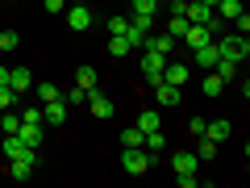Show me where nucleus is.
<instances>
[{
    "instance_id": "1",
    "label": "nucleus",
    "mask_w": 250,
    "mask_h": 188,
    "mask_svg": "<svg viewBox=\"0 0 250 188\" xmlns=\"http://www.w3.org/2000/svg\"><path fill=\"white\" fill-rule=\"evenodd\" d=\"M150 163H154V159L142 151V146H121V167L129 171V176H146Z\"/></svg>"
},
{
    "instance_id": "2",
    "label": "nucleus",
    "mask_w": 250,
    "mask_h": 188,
    "mask_svg": "<svg viewBox=\"0 0 250 188\" xmlns=\"http://www.w3.org/2000/svg\"><path fill=\"white\" fill-rule=\"evenodd\" d=\"M217 54L221 59H233V63H242L250 54V42H246V34H229V38H221L217 42Z\"/></svg>"
},
{
    "instance_id": "3",
    "label": "nucleus",
    "mask_w": 250,
    "mask_h": 188,
    "mask_svg": "<svg viewBox=\"0 0 250 188\" xmlns=\"http://www.w3.org/2000/svg\"><path fill=\"white\" fill-rule=\"evenodd\" d=\"M0 151H4V159H29V163H38V146H25L17 134H4Z\"/></svg>"
},
{
    "instance_id": "4",
    "label": "nucleus",
    "mask_w": 250,
    "mask_h": 188,
    "mask_svg": "<svg viewBox=\"0 0 250 188\" xmlns=\"http://www.w3.org/2000/svg\"><path fill=\"white\" fill-rule=\"evenodd\" d=\"M163 63H167L163 54H154V50H142V80L150 84V88H154V84H163Z\"/></svg>"
},
{
    "instance_id": "5",
    "label": "nucleus",
    "mask_w": 250,
    "mask_h": 188,
    "mask_svg": "<svg viewBox=\"0 0 250 188\" xmlns=\"http://www.w3.org/2000/svg\"><path fill=\"white\" fill-rule=\"evenodd\" d=\"M184 17H188V25H208L213 21V9H208L205 0H192V4L184 0Z\"/></svg>"
},
{
    "instance_id": "6",
    "label": "nucleus",
    "mask_w": 250,
    "mask_h": 188,
    "mask_svg": "<svg viewBox=\"0 0 250 188\" xmlns=\"http://www.w3.org/2000/svg\"><path fill=\"white\" fill-rule=\"evenodd\" d=\"M188 75H192V67H188V63H175V59H167V63H163V80H167V84H175V88H184V84H188Z\"/></svg>"
},
{
    "instance_id": "7",
    "label": "nucleus",
    "mask_w": 250,
    "mask_h": 188,
    "mask_svg": "<svg viewBox=\"0 0 250 188\" xmlns=\"http://www.w3.org/2000/svg\"><path fill=\"white\" fill-rule=\"evenodd\" d=\"M142 50H154V54H163V59H171V50H175V38H171V34H146Z\"/></svg>"
},
{
    "instance_id": "8",
    "label": "nucleus",
    "mask_w": 250,
    "mask_h": 188,
    "mask_svg": "<svg viewBox=\"0 0 250 188\" xmlns=\"http://www.w3.org/2000/svg\"><path fill=\"white\" fill-rule=\"evenodd\" d=\"M179 92H184V88H175V84H167V80L154 84V100H159L163 109H179V100H184Z\"/></svg>"
},
{
    "instance_id": "9",
    "label": "nucleus",
    "mask_w": 250,
    "mask_h": 188,
    "mask_svg": "<svg viewBox=\"0 0 250 188\" xmlns=\"http://www.w3.org/2000/svg\"><path fill=\"white\" fill-rule=\"evenodd\" d=\"M62 121H67V100H46V105H42V125H62Z\"/></svg>"
},
{
    "instance_id": "10",
    "label": "nucleus",
    "mask_w": 250,
    "mask_h": 188,
    "mask_svg": "<svg viewBox=\"0 0 250 188\" xmlns=\"http://www.w3.org/2000/svg\"><path fill=\"white\" fill-rule=\"evenodd\" d=\"M196 151H175L171 155V171H175V176H192V171H196Z\"/></svg>"
},
{
    "instance_id": "11",
    "label": "nucleus",
    "mask_w": 250,
    "mask_h": 188,
    "mask_svg": "<svg viewBox=\"0 0 250 188\" xmlns=\"http://www.w3.org/2000/svg\"><path fill=\"white\" fill-rule=\"evenodd\" d=\"M192 59H196V67H200V71H213V67H217V59H221V54H217V42L196 46V50H192Z\"/></svg>"
},
{
    "instance_id": "12",
    "label": "nucleus",
    "mask_w": 250,
    "mask_h": 188,
    "mask_svg": "<svg viewBox=\"0 0 250 188\" xmlns=\"http://www.w3.org/2000/svg\"><path fill=\"white\" fill-rule=\"evenodd\" d=\"M67 25H71L75 34L92 29V9H83V4H71V9H67Z\"/></svg>"
},
{
    "instance_id": "13",
    "label": "nucleus",
    "mask_w": 250,
    "mask_h": 188,
    "mask_svg": "<svg viewBox=\"0 0 250 188\" xmlns=\"http://www.w3.org/2000/svg\"><path fill=\"white\" fill-rule=\"evenodd\" d=\"M242 63H233V59H217V67H213V75H217V80H221V84H233V80H242Z\"/></svg>"
},
{
    "instance_id": "14",
    "label": "nucleus",
    "mask_w": 250,
    "mask_h": 188,
    "mask_svg": "<svg viewBox=\"0 0 250 188\" xmlns=\"http://www.w3.org/2000/svg\"><path fill=\"white\" fill-rule=\"evenodd\" d=\"M9 88L13 92H29L34 88V71H29V67H13L9 71Z\"/></svg>"
},
{
    "instance_id": "15",
    "label": "nucleus",
    "mask_w": 250,
    "mask_h": 188,
    "mask_svg": "<svg viewBox=\"0 0 250 188\" xmlns=\"http://www.w3.org/2000/svg\"><path fill=\"white\" fill-rule=\"evenodd\" d=\"M17 138H21L25 146H42V121H21Z\"/></svg>"
},
{
    "instance_id": "16",
    "label": "nucleus",
    "mask_w": 250,
    "mask_h": 188,
    "mask_svg": "<svg viewBox=\"0 0 250 188\" xmlns=\"http://www.w3.org/2000/svg\"><path fill=\"white\" fill-rule=\"evenodd\" d=\"M88 105H92V117H113V100H108L104 92L92 88V92H88Z\"/></svg>"
},
{
    "instance_id": "17",
    "label": "nucleus",
    "mask_w": 250,
    "mask_h": 188,
    "mask_svg": "<svg viewBox=\"0 0 250 188\" xmlns=\"http://www.w3.org/2000/svg\"><path fill=\"white\" fill-rule=\"evenodd\" d=\"M4 163H9L13 180H34V171H38V163H29V159H4Z\"/></svg>"
},
{
    "instance_id": "18",
    "label": "nucleus",
    "mask_w": 250,
    "mask_h": 188,
    "mask_svg": "<svg viewBox=\"0 0 250 188\" xmlns=\"http://www.w3.org/2000/svg\"><path fill=\"white\" fill-rule=\"evenodd\" d=\"M138 130H142V134H150V130H163L159 109H142V113H138Z\"/></svg>"
},
{
    "instance_id": "19",
    "label": "nucleus",
    "mask_w": 250,
    "mask_h": 188,
    "mask_svg": "<svg viewBox=\"0 0 250 188\" xmlns=\"http://www.w3.org/2000/svg\"><path fill=\"white\" fill-rule=\"evenodd\" d=\"M229 134H233L229 121H205V138H213V142H225Z\"/></svg>"
},
{
    "instance_id": "20",
    "label": "nucleus",
    "mask_w": 250,
    "mask_h": 188,
    "mask_svg": "<svg viewBox=\"0 0 250 188\" xmlns=\"http://www.w3.org/2000/svg\"><path fill=\"white\" fill-rule=\"evenodd\" d=\"M179 42H188V46H192V50H196V46H205V42H208V29H205V25H188Z\"/></svg>"
},
{
    "instance_id": "21",
    "label": "nucleus",
    "mask_w": 250,
    "mask_h": 188,
    "mask_svg": "<svg viewBox=\"0 0 250 188\" xmlns=\"http://www.w3.org/2000/svg\"><path fill=\"white\" fill-rule=\"evenodd\" d=\"M17 130H21V113L4 109V113H0V138H4V134H17Z\"/></svg>"
},
{
    "instance_id": "22",
    "label": "nucleus",
    "mask_w": 250,
    "mask_h": 188,
    "mask_svg": "<svg viewBox=\"0 0 250 188\" xmlns=\"http://www.w3.org/2000/svg\"><path fill=\"white\" fill-rule=\"evenodd\" d=\"M129 50H134V46L125 42V34H108V54H113V59H125Z\"/></svg>"
},
{
    "instance_id": "23",
    "label": "nucleus",
    "mask_w": 250,
    "mask_h": 188,
    "mask_svg": "<svg viewBox=\"0 0 250 188\" xmlns=\"http://www.w3.org/2000/svg\"><path fill=\"white\" fill-rule=\"evenodd\" d=\"M34 96H38V105H46V100H59V96H62V92H59V88H54V84H50V80H42V84H34Z\"/></svg>"
},
{
    "instance_id": "24",
    "label": "nucleus",
    "mask_w": 250,
    "mask_h": 188,
    "mask_svg": "<svg viewBox=\"0 0 250 188\" xmlns=\"http://www.w3.org/2000/svg\"><path fill=\"white\" fill-rule=\"evenodd\" d=\"M75 88H83V92L96 88V67H80V71H75Z\"/></svg>"
},
{
    "instance_id": "25",
    "label": "nucleus",
    "mask_w": 250,
    "mask_h": 188,
    "mask_svg": "<svg viewBox=\"0 0 250 188\" xmlns=\"http://www.w3.org/2000/svg\"><path fill=\"white\" fill-rule=\"evenodd\" d=\"M242 13V0H221V4H217V17L221 21H233Z\"/></svg>"
},
{
    "instance_id": "26",
    "label": "nucleus",
    "mask_w": 250,
    "mask_h": 188,
    "mask_svg": "<svg viewBox=\"0 0 250 188\" xmlns=\"http://www.w3.org/2000/svg\"><path fill=\"white\" fill-rule=\"evenodd\" d=\"M184 29H188V17H184V13H171V21H167V34L179 42V38H184Z\"/></svg>"
},
{
    "instance_id": "27",
    "label": "nucleus",
    "mask_w": 250,
    "mask_h": 188,
    "mask_svg": "<svg viewBox=\"0 0 250 188\" xmlns=\"http://www.w3.org/2000/svg\"><path fill=\"white\" fill-rule=\"evenodd\" d=\"M142 146H150V155L167 151V134H163V130H150V134H146V142H142Z\"/></svg>"
},
{
    "instance_id": "28",
    "label": "nucleus",
    "mask_w": 250,
    "mask_h": 188,
    "mask_svg": "<svg viewBox=\"0 0 250 188\" xmlns=\"http://www.w3.org/2000/svg\"><path fill=\"white\" fill-rule=\"evenodd\" d=\"M17 46H21V34H17V29H0V50L9 54V50H17Z\"/></svg>"
},
{
    "instance_id": "29",
    "label": "nucleus",
    "mask_w": 250,
    "mask_h": 188,
    "mask_svg": "<svg viewBox=\"0 0 250 188\" xmlns=\"http://www.w3.org/2000/svg\"><path fill=\"white\" fill-rule=\"evenodd\" d=\"M21 105V92H13L9 84H4V88H0V109H17Z\"/></svg>"
},
{
    "instance_id": "30",
    "label": "nucleus",
    "mask_w": 250,
    "mask_h": 188,
    "mask_svg": "<svg viewBox=\"0 0 250 188\" xmlns=\"http://www.w3.org/2000/svg\"><path fill=\"white\" fill-rule=\"evenodd\" d=\"M142 142H146V134L138 130V125H129V130L121 134V146H142Z\"/></svg>"
},
{
    "instance_id": "31",
    "label": "nucleus",
    "mask_w": 250,
    "mask_h": 188,
    "mask_svg": "<svg viewBox=\"0 0 250 188\" xmlns=\"http://www.w3.org/2000/svg\"><path fill=\"white\" fill-rule=\"evenodd\" d=\"M62 100H67V109H80V105H88V92H83V88H71Z\"/></svg>"
},
{
    "instance_id": "32",
    "label": "nucleus",
    "mask_w": 250,
    "mask_h": 188,
    "mask_svg": "<svg viewBox=\"0 0 250 188\" xmlns=\"http://www.w3.org/2000/svg\"><path fill=\"white\" fill-rule=\"evenodd\" d=\"M213 155H217V142H213V138H205V134H200V146H196V159H213Z\"/></svg>"
},
{
    "instance_id": "33",
    "label": "nucleus",
    "mask_w": 250,
    "mask_h": 188,
    "mask_svg": "<svg viewBox=\"0 0 250 188\" xmlns=\"http://www.w3.org/2000/svg\"><path fill=\"white\" fill-rule=\"evenodd\" d=\"M221 88H225V84L217 80L213 71H205V96H221Z\"/></svg>"
},
{
    "instance_id": "34",
    "label": "nucleus",
    "mask_w": 250,
    "mask_h": 188,
    "mask_svg": "<svg viewBox=\"0 0 250 188\" xmlns=\"http://www.w3.org/2000/svg\"><path fill=\"white\" fill-rule=\"evenodd\" d=\"M154 9H159L154 0H134V17H154Z\"/></svg>"
},
{
    "instance_id": "35",
    "label": "nucleus",
    "mask_w": 250,
    "mask_h": 188,
    "mask_svg": "<svg viewBox=\"0 0 250 188\" xmlns=\"http://www.w3.org/2000/svg\"><path fill=\"white\" fill-rule=\"evenodd\" d=\"M188 134H192V138L205 134V117H192V121H188Z\"/></svg>"
},
{
    "instance_id": "36",
    "label": "nucleus",
    "mask_w": 250,
    "mask_h": 188,
    "mask_svg": "<svg viewBox=\"0 0 250 188\" xmlns=\"http://www.w3.org/2000/svg\"><path fill=\"white\" fill-rule=\"evenodd\" d=\"M125 25H129L125 17H108V34H125Z\"/></svg>"
},
{
    "instance_id": "37",
    "label": "nucleus",
    "mask_w": 250,
    "mask_h": 188,
    "mask_svg": "<svg viewBox=\"0 0 250 188\" xmlns=\"http://www.w3.org/2000/svg\"><path fill=\"white\" fill-rule=\"evenodd\" d=\"M233 29H238V34H250V17H246V13H238V17H233Z\"/></svg>"
},
{
    "instance_id": "38",
    "label": "nucleus",
    "mask_w": 250,
    "mask_h": 188,
    "mask_svg": "<svg viewBox=\"0 0 250 188\" xmlns=\"http://www.w3.org/2000/svg\"><path fill=\"white\" fill-rule=\"evenodd\" d=\"M21 121H42V105L38 109H21Z\"/></svg>"
},
{
    "instance_id": "39",
    "label": "nucleus",
    "mask_w": 250,
    "mask_h": 188,
    "mask_svg": "<svg viewBox=\"0 0 250 188\" xmlns=\"http://www.w3.org/2000/svg\"><path fill=\"white\" fill-rule=\"evenodd\" d=\"M42 9L46 13H62V9H67V0H42Z\"/></svg>"
},
{
    "instance_id": "40",
    "label": "nucleus",
    "mask_w": 250,
    "mask_h": 188,
    "mask_svg": "<svg viewBox=\"0 0 250 188\" xmlns=\"http://www.w3.org/2000/svg\"><path fill=\"white\" fill-rule=\"evenodd\" d=\"M175 180H179L184 188H196V184H200V176H196V171H192V176H175Z\"/></svg>"
},
{
    "instance_id": "41",
    "label": "nucleus",
    "mask_w": 250,
    "mask_h": 188,
    "mask_svg": "<svg viewBox=\"0 0 250 188\" xmlns=\"http://www.w3.org/2000/svg\"><path fill=\"white\" fill-rule=\"evenodd\" d=\"M4 84H9V67H4V63H0V88H4Z\"/></svg>"
},
{
    "instance_id": "42",
    "label": "nucleus",
    "mask_w": 250,
    "mask_h": 188,
    "mask_svg": "<svg viewBox=\"0 0 250 188\" xmlns=\"http://www.w3.org/2000/svg\"><path fill=\"white\" fill-rule=\"evenodd\" d=\"M205 4H208V9H217V4H221V0H205Z\"/></svg>"
},
{
    "instance_id": "43",
    "label": "nucleus",
    "mask_w": 250,
    "mask_h": 188,
    "mask_svg": "<svg viewBox=\"0 0 250 188\" xmlns=\"http://www.w3.org/2000/svg\"><path fill=\"white\" fill-rule=\"evenodd\" d=\"M154 4H167V0H154Z\"/></svg>"
},
{
    "instance_id": "44",
    "label": "nucleus",
    "mask_w": 250,
    "mask_h": 188,
    "mask_svg": "<svg viewBox=\"0 0 250 188\" xmlns=\"http://www.w3.org/2000/svg\"><path fill=\"white\" fill-rule=\"evenodd\" d=\"M0 54H4V50H0Z\"/></svg>"
}]
</instances>
